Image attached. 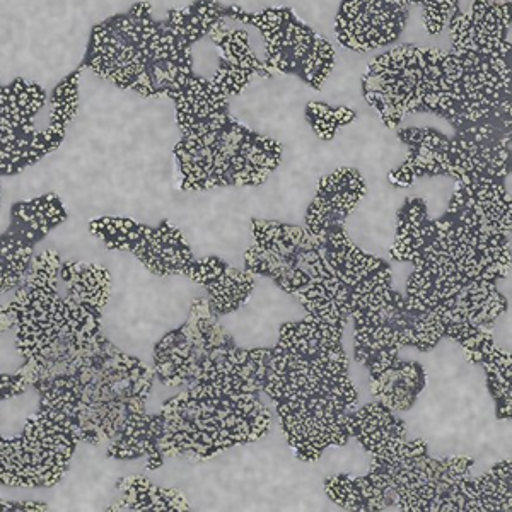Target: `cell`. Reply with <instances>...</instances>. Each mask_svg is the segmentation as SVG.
Returning a JSON list of instances; mask_svg holds the SVG:
<instances>
[{"label":"cell","mask_w":512,"mask_h":512,"mask_svg":"<svg viewBox=\"0 0 512 512\" xmlns=\"http://www.w3.org/2000/svg\"><path fill=\"white\" fill-rule=\"evenodd\" d=\"M226 19L219 0H195L163 19L140 0L94 24L81 67L128 93L163 98L173 82L195 70L193 45Z\"/></svg>","instance_id":"obj_1"},{"label":"cell","mask_w":512,"mask_h":512,"mask_svg":"<svg viewBox=\"0 0 512 512\" xmlns=\"http://www.w3.org/2000/svg\"><path fill=\"white\" fill-rule=\"evenodd\" d=\"M18 373L40 396L38 407L59 415L79 443L91 446L111 443L132 415L146 412L156 381L147 362L106 337Z\"/></svg>","instance_id":"obj_2"},{"label":"cell","mask_w":512,"mask_h":512,"mask_svg":"<svg viewBox=\"0 0 512 512\" xmlns=\"http://www.w3.org/2000/svg\"><path fill=\"white\" fill-rule=\"evenodd\" d=\"M181 139L175 146L183 192L260 187L282 163V146L258 134L231 113L229 101L195 70L171 84Z\"/></svg>","instance_id":"obj_3"},{"label":"cell","mask_w":512,"mask_h":512,"mask_svg":"<svg viewBox=\"0 0 512 512\" xmlns=\"http://www.w3.org/2000/svg\"><path fill=\"white\" fill-rule=\"evenodd\" d=\"M111 284L110 270L99 263L65 260L55 250L36 253L30 274L7 304L23 357L19 369L43 366L105 337Z\"/></svg>","instance_id":"obj_4"},{"label":"cell","mask_w":512,"mask_h":512,"mask_svg":"<svg viewBox=\"0 0 512 512\" xmlns=\"http://www.w3.org/2000/svg\"><path fill=\"white\" fill-rule=\"evenodd\" d=\"M362 94L391 130L412 115H432L454 132L511 128V106L495 103L454 53L436 48L393 45L367 65Z\"/></svg>","instance_id":"obj_5"},{"label":"cell","mask_w":512,"mask_h":512,"mask_svg":"<svg viewBox=\"0 0 512 512\" xmlns=\"http://www.w3.org/2000/svg\"><path fill=\"white\" fill-rule=\"evenodd\" d=\"M268 354L270 347H241L204 296L193 299L185 321L156 342L151 367L166 388L209 383L262 395Z\"/></svg>","instance_id":"obj_6"},{"label":"cell","mask_w":512,"mask_h":512,"mask_svg":"<svg viewBox=\"0 0 512 512\" xmlns=\"http://www.w3.org/2000/svg\"><path fill=\"white\" fill-rule=\"evenodd\" d=\"M159 451L166 458L207 463L231 449L255 444L272 427V412L258 393L193 384L161 407Z\"/></svg>","instance_id":"obj_7"},{"label":"cell","mask_w":512,"mask_h":512,"mask_svg":"<svg viewBox=\"0 0 512 512\" xmlns=\"http://www.w3.org/2000/svg\"><path fill=\"white\" fill-rule=\"evenodd\" d=\"M28 390L19 373H0V405ZM70 425L47 408L26 420L16 436L0 434V485L11 489H50L62 482L79 446Z\"/></svg>","instance_id":"obj_8"},{"label":"cell","mask_w":512,"mask_h":512,"mask_svg":"<svg viewBox=\"0 0 512 512\" xmlns=\"http://www.w3.org/2000/svg\"><path fill=\"white\" fill-rule=\"evenodd\" d=\"M451 50L489 98L511 105V0H473L449 23Z\"/></svg>","instance_id":"obj_9"},{"label":"cell","mask_w":512,"mask_h":512,"mask_svg":"<svg viewBox=\"0 0 512 512\" xmlns=\"http://www.w3.org/2000/svg\"><path fill=\"white\" fill-rule=\"evenodd\" d=\"M226 18L250 24L265 40L263 64L268 72L294 76L320 91L332 76L337 53L332 43L315 28L304 23L291 7H267L262 11H245L226 6Z\"/></svg>","instance_id":"obj_10"},{"label":"cell","mask_w":512,"mask_h":512,"mask_svg":"<svg viewBox=\"0 0 512 512\" xmlns=\"http://www.w3.org/2000/svg\"><path fill=\"white\" fill-rule=\"evenodd\" d=\"M48 93L38 82L0 81V178L24 173L64 144L67 130L38 125Z\"/></svg>","instance_id":"obj_11"},{"label":"cell","mask_w":512,"mask_h":512,"mask_svg":"<svg viewBox=\"0 0 512 512\" xmlns=\"http://www.w3.org/2000/svg\"><path fill=\"white\" fill-rule=\"evenodd\" d=\"M88 227L105 248L134 256L156 277H187L195 262L187 238L169 221L149 226L130 217L105 216L91 219Z\"/></svg>","instance_id":"obj_12"},{"label":"cell","mask_w":512,"mask_h":512,"mask_svg":"<svg viewBox=\"0 0 512 512\" xmlns=\"http://www.w3.org/2000/svg\"><path fill=\"white\" fill-rule=\"evenodd\" d=\"M67 219L69 212L57 193L12 205L9 224L0 234V294L23 286L35 260L36 246Z\"/></svg>","instance_id":"obj_13"},{"label":"cell","mask_w":512,"mask_h":512,"mask_svg":"<svg viewBox=\"0 0 512 512\" xmlns=\"http://www.w3.org/2000/svg\"><path fill=\"white\" fill-rule=\"evenodd\" d=\"M410 0H342L335 18L337 41L349 52L393 47L407 28Z\"/></svg>","instance_id":"obj_14"},{"label":"cell","mask_w":512,"mask_h":512,"mask_svg":"<svg viewBox=\"0 0 512 512\" xmlns=\"http://www.w3.org/2000/svg\"><path fill=\"white\" fill-rule=\"evenodd\" d=\"M367 197V185L359 169L342 166L321 178L315 197L304 214V227L311 236L347 226Z\"/></svg>","instance_id":"obj_15"},{"label":"cell","mask_w":512,"mask_h":512,"mask_svg":"<svg viewBox=\"0 0 512 512\" xmlns=\"http://www.w3.org/2000/svg\"><path fill=\"white\" fill-rule=\"evenodd\" d=\"M187 277L204 287L210 311L219 320L246 308L256 286L255 275L234 267L221 256L195 258Z\"/></svg>","instance_id":"obj_16"},{"label":"cell","mask_w":512,"mask_h":512,"mask_svg":"<svg viewBox=\"0 0 512 512\" xmlns=\"http://www.w3.org/2000/svg\"><path fill=\"white\" fill-rule=\"evenodd\" d=\"M209 38L219 52L216 74L210 81L227 99L243 93V89L248 88L256 77H272L262 60L251 50L250 36L245 30H231L221 21L210 30Z\"/></svg>","instance_id":"obj_17"},{"label":"cell","mask_w":512,"mask_h":512,"mask_svg":"<svg viewBox=\"0 0 512 512\" xmlns=\"http://www.w3.org/2000/svg\"><path fill=\"white\" fill-rule=\"evenodd\" d=\"M347 431L371 458L395 456L410 439L405 420L381 402L367 403L350 412Z\"/></svg>","instance_id":"obj_18"},{"label":"cell","mask_w":512,"mask_h":512,"mask_svg":"<svg viewBox=\"0 0 512 512\" xmlns=\"http://www.w3.org/2000/svg\"><path fill=\"white\" fill-rule=\"evenodd\" d=\"M163 432L161 412H139L125 422L122 431L108 446V458L117 461L146 460L149 470L164 465L159 451V439Z\"/></svg>","instance_id":"obj_19"},{"label":"cell","mask_w":512,"mask_h":512,"mask_svg":"<svg viewBox=\"0 0 512 512\" xmlns=\"http://www.w3.org/2000/svg\"><path fill=\"white\" fill-rule=\"evenodd\" d=\"M465 361L482 367L483 378L495 405L497 420L511 422L512 417V364L511 355L495 344L494 333L478 340L473 349L461 350Z\"/></svg>","instance_id":"obj_20"},{"label":"cell","mask_w":512,"mask_h":512,"mask_svg":"<svg viewBox=\"0 0 512 512\" xmlns=\"http://www.w3.org/2000/svg\"><path fill=\"white\" fill-rule=\"evenodd\" d=\"M427 386V371L419 362L398 359L376 378L369 379V391L395 414L410 412Z\"/></svg>","instance_id":"obj_21"},{"label":"cell","mask_w":512,"mask_h":512,"mask_svg":"<svg viewBox=\"0 0 512 512\" xmlns=\"http://www.w3.org/2000/svg\"><path fill=\"white\" fill-rule=\"evenodd\" d=\"M122 497L108 511L183 512L192 511V504L178 489L161 487L144 477H125L117 482Z\"/></svg>","instance_id":"obj_22"},{"label":"cell","mask_w":512,"mask_h":512,"mask_svg":"<svg viewBox=\"0 0 512 512\" xmlns=\"http://www.w3.org/2000/svg\"><path fill=\"white\" fill-rule=\"evenodd\" d=\"M325 492L330 501L345 511L383 512L395 511V499L390 492L364 475L338 473L326 477Z\"/></svg>","instance_id":"obj_23"},{"label":"cell","mask_w":512,"mask_h":512,"mask_svg":"<svg viewBox=\"0 0 512 512\" xmlns=\"http://www.w3.org/2000/svg\"><path fill=\"white\" fill-rule=\"evenodd\" d=\"M84 69L81 65L69 72L62 81L48 93V125L67 130L74 122L81 105V79Z\"/></svg>","instance_id":"obj_24"},{"label":"cell","mask_w":512,"mask_h":512,"mask_svg":"<svg viewBox=\"0 0 512 512\" xmlns=\"http://www.w3.org/2000/svg\"><path fill=\"white\" fill-rule=\"evenodd\" d=\"M304 117L316 137L321 140H333L340 128L349 125L357 118V113L349 106H330L321 101H311L304 108Z\"/></svg>","instance_id":"obj_25"},{"label":"cell","mask_w":512,"mask_h":512,"mask_svg":"<svg viewBox=\"0 0 512 512\" xmlns=\"http://www.w3.org/2000/svg\"><path fill=\"white\" fill-rule=\"evenodd\" d=\"M410 4L422 9L425 30L431 36L443 33L461 12L460 0H410Z\"/></svg>","instance_id":"obj_26"},{"label":"cell","mask_w":512,"mask_h":512,"mask_svg":"<svg viewBox=\"0 0 512 512\" xmlns=\"http://www.w3.org/2000/svg\"><path fill=\"white\" fill-rule=\"evenodd\" d=\"M48 509L50 507L45 502L0 499V512H41L48 511Z\"/></svg>","instance_id":"obj_27"},{"label":"cell","mask_w":512,"mask_h":512,"mask_svg":"<svg viewBox=\"0 0 512 512\" xmlns=\"http://www.w3.org/2000/svg\"><path fill=\"white\" fill-rule=\"evenodd\" d=\"M11 328H14V318H12L7 304H4V306H0V333L7 332Z\"/></svg>","instance_id":"obj_28"},{"label":"cell","mask_w":512,"mask_h":512,"mask_svg":"<svg viewBox=\"0 0 512 512\" xmlns=\"http://www.w3.org/2000/svg\"><path fill=\"white\" fill-rule=\"evenodd\" d=\"M2 180V178H0ZM0 205H2V183H0Z\"/></svg>","instance_id":"obj_29"}]
</instances>
